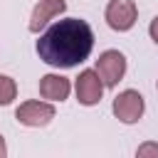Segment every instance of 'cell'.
<instances>
[{"label": "cell", "instance_id": "52a82bcc", "mask_svg": "<svg viewBox=\"0 0 158 158\" xmlns=\"http://www.w3.org/2000/svg\"><path fill=\"white\" fill-rule=\"evenodd\" d=\"M52 116V109L47 104H27L17 111V118L25 123H44Z\"/></svg>", "mask_w": 158, "mask_h": 158}, {"label": "cell", "instance_id": "ba28073f", "mask_svg": "<svg viewBox=\"0 0 158 158\" xmlns=\"http://www.w3.org/2000/svg\"><path fill=\"white\" fill-rule=\"evenodd\" d=\"M67 91H69V81H67L64 77H54V74H49V77L42 79V94H44V96L64 99Z\"/></svg>", "mask_w": 158, "mask_h": 158}, {"label": "cell", "instance_id": "9c48e42d", "mask_svg": "<svg viewBox=\"0 0 158 158\" xmlns=\"http://www.w3.org/2000/svg\"><path fill=\"white\" fill-rule=\"evenodd\" d=\"M15 94V84L10 81V77H0V104H7Z\"/></svg>", "mask_w": 158, "mask_h": 158}, {"label": "cell", "instance_id": "3957f363", "mask_svg": "<svg viewBox=\"0 0 158 158\" xmlns=\"http://www.w3.org/2000/svg\"><path fill=\"white\" fill-rule=\"evenodd\" d=\"M114 111H116L123 121H136V118L141 116V111H143L141 94H136V91H123V94L116 99Z\"/></svg>", "mask_w": 158, "mask_h": 158}, {"label": "cell", "instance_id": "277c9868", "mask_svg": "<svg viewBox=\"0 0 158 158\" xmlns=\"http://www.w3.org/2000/svg\"><path fill=\"white\" fill-rule=\"evenodd\" d=\"M123 67H126V62H123V57H121L118 52H106V54L99 59V64H96V69H99V74L106 79V84H116L118 77L123 74Z\"/></svg>", "mask_w": 158, "mask_h": 158}, {"label": "cell", "instance_id": "30bf717a", "mask_svg": "<svg viewBox=\"0 0 158 158\" xmlns=\"http://www.w3.org/2000/svg\"><path fill=\"white\" fill-rule=\"evenodd\" d=\"M151 35H153V40L158 42V17L153 20V25H151Z\"/></svg>", "mask_w": 158, "mask_h": 158}, {"label": "cell", "instance_id": "7a4b0ae2", "mask_svg": "<svg viewBox=\"0 0 158 158\" xmlns=\"http://www.w3.org/2000/svg\"><path fill=\"white\" fill-rule=\"evenodd\" d=\"M106 17H109V25L114 30H128L133 25L136 7H133L131 0H111V5L106 10Z\"/></svg>", "mask_w": 158, "mask_h": 158}, {"label": "cell", "instance_id": "6da1fadb", "mask_svg": "<svg viewBox=\"0 0 158 158\" xmlns=\"http://www.w3.org/2000/svg\"><path fill=\"white\" fill-rule=\"evenodd\" d=\"M91 47H94L91 27L77 17H67V20L54 22L37 40L40 57L52 67H74L89 57Z\"/></svg>", "mask_w": 158, "mask_h": 158}, {"label": "cell", "instance_id": "8992f818", "mask_svg": "<svg viewBox=\"0 0 158 158\" xmlns=\"http://www.w3.org/2000/svg\"><path fill=\"white\" fill-rule=\"evenodd\" d=\"M64 10V0H42L37 7H35V15H32V22H30V30H40L52 15L62 12Z\"/></svg>", "mask_w": 158, "mask_h": 158}, {"label": "cell", "instance_id": "5b68a950", "mask_svg": "<svg viewBox=\"0 0 158 158\" xmlns=\"http://www.w3.org/2000/svg\"><path fill=\"white\" fill-rule=\"evenodd\" d=\"M77 94H79V99L84 104L99 101V96H101V81H99V77L94 72H84L79 77V81H77Z\"/></svg>", "mask_w": 158, "mask_h": 158}]
</instances>
